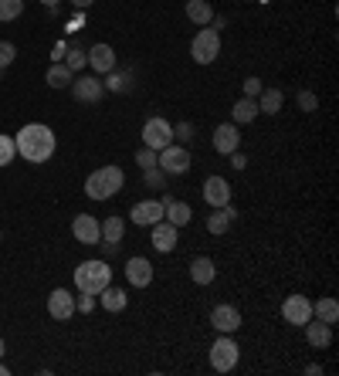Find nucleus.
<instances>
[{
	"label": "nucleus",
	"mask_w": 339,
	"mask_h": 376,
	"mask_svg": "<svg viewBox=\"0 0 339 376\" xmlns=\"http://www.w3.org/2000/svg\"><path fill=\"white\" fill-rule=\"evenodd\" d=\"M14 146H17V156L28 159V163H48L55 156V132L48 129L45 123H28L21 125V132L14 136Z\"/></svg>",
	"instance_id": "1"
},
{
	"label": "nucleus",
	"mask_w": 339,
	"mask_h": 376,
	"mask_svg": "<svg viewBox=\"0 0 339 376\" xmlns=\"http://www.w3.org/2000/svg\"><path fill=\"white\" fill-rule=\"evenodd\" d=\"M123 187H126L123 166H102V170L89 173V180H85V197H89V200H112Z\"/></svg>",
	"instance_id": "2"
},
{
	"label": "nucleus",
	"mask_w": 339,
	"mask_h": 376,
	"mask_svg": "<svg viewBox=\"0 0 339 376\" xmlns=\"http://www.w3.org/2000/svg\"><path fill=\"white\" fill-rule=\"evenodd\" d=\"M106 285H112V268L102 258H92V261H82L75 268V288L78 292H89V295H99Z\"/></svg>",
	"instance_id": "3"
},
{
	"label": "nucleus",
	"mask_w": 339,
	"mask_h": 376,
	"mask_svg": "<svg viewBox=\"0 0 339 376\" xmlns=\"http://www.w3.org/2000/svg\"><path fill=\"white\" fill-rule=\"evenodd\" d=\"M217 55H221V31H214L211 24L201 28V31L194 34V41H190V58L197 64H214Z\"/></svg>",
	"instance_id": "4"
},
{
	"label": "nucleus",
	"mask_w": 339,
	"mask_h": 376,
	"mask_svg": "<svg viewBox=\"0 0 339 376\" xmlns=\"http://www.w3.org/2000/svg\"><path fill=\"white\" fill-rule=\"evenodd\" d=\"M238 360H241V349L231 339V332H221L214 339V346H211V366H214L217 373H231L234 366H238Z\"/></svg>",
	"instance_id": "5"
},
{
	"label": "nucleus",
	"mask_w": 339,
	"mask_h": 376,
	"mask_svg": "<svg viewBox=\"0 0 339 376\" xmlns=\"http://www.w3.org/2000/svg\"><path fill=\"white\" fill-rule=\"evenodd\" d=\"M156 166L167 173V176H187L190 166H194V159H190V153H187V146L170 142L167 149H160V163H156Z\"/></svg>",
	"instance_id": "6"
},
{
	"label": "nucleus",
	"mask_w": 339,
	"mask_h": 376,
	"mask_svg": "<svg viewBox=\"0 0 339 376\" xmlns=\"http://www.w3.org/2000/svg\"><path fill=\"white\" fill-rule=\"evenodd\" d=\"M170 142H173V125L167 123V119H146V125H143V146H150V149H167Z\"/></svg>",
	"instance_id": "7"
},
{
	"label": "nucleus",
	"mask_w": 339,
	"mask_h": 376,
	"mask_svg": "<svg viewBox=\"0 0 339 376\" xmlns=\"http://www.w3.org/2000/svg\"><path fill=\"white\" fill-rule=\"evenodd\" d=\"M72 234H75L78 244H102V224H99V217H92V214H78L75 220H72Z\"/></svg>",
	"instance_id": "8"
},
{
	"label": "nucleus",
	"mask_w": 339,
	"mask_h": 376,
	"mask_svg": "<svg viewBox=\"0 0 339 376\" xmlns=\"http://www.w3.org/2000/svg\"><path fill=\"white\" fill-rule=\"evenodd\" d=\"M282 319H285L289 326H306L309 319H312V298L289 295L285 302H282Z\"/></svg>",
	"instance_id": "9"
},
{
	"label": "nucleus",
	"mask_w": 339,
	"mask_h": 376,
	"mask_svg": "<svg viewBox=\"0 0 339 376\" xmlns=\"http://www.w3.org/2000/svg\"><path fill=\"white\" fill-rule=\"evenodd\" d=\"M106 92V85L99 75H82V79H72V95H75V102H85V106H95L99 98Z\"/></svg>",
	"instance_id": "10"
},
{
	"label": "nucleus",
	"mask_w": 339,
	"mask_h": 376,
	"mask_svg": "<svg viewBox=\"0 0 339 376\" xmlns=\"http://www.w3.org/2000/svg\"><path fill=\"white\" fill-rule=\"evenodd\" d=\"M153 265H150V258H143V254H136V258H129L126 261V282L133 285V288H150L153 285Z\"/></svg>",
	"instance_id": "11"
},
{
	"label": "nucleus",
	"mask_w": 339,
	"mask_h": 376,
	"mask_svg": "<svg viewBox=\"0 0 339 376\" xmlns=\"http://www.w3.org/2000/svg\"><path fill=\"white\" fill-rule=\"evenodd\" d=\"M204 200H207V207H228L231 204V183L224 180V176H207L204 180Z\"/></svg>",
	"instance_id": "12"
},
{
	"label": "nucleus",
	"mask_w": 339,
	"mask_h": 376,
	"mask_svg": "<svg viewBox=\"0 0 339 376\" xmlns=\"http://www.w3.org/2000/svg\"><path fill=\"white\" fill-rule=\"evenodd\" d=\"M48 315L58 319V322L72 319V315H75V295H72L68 288H55V292L48 295Z\"/></svg>",
	"instance_id": "13"
},
{
	"label": "nucleus",
	"mask_w": 339,
	"mask_h": 376,
	"mask_svg": "<svg viewBox=\"0 0 339 376\" xmlns=\"http://www.w3.org/2000/svg\"><path fill=\"white\" fill-rule=\"evenodd\" d=\"M238 129L241 125H234V123H221L214 129V149L221 156H231L234 149H241V132Z\"/></svg>",
	"instance_id": "14"
},
{
	"label": "nucleus",
	"mask_w": 339,
	"mask_h": 376,
	"mask_svg": "<svg viewBox=\"0 0 339 376\" xmlns=\"http://www.w3.org/2000/svg\"><path fill=\"white\" fill-rule=\"evenodd\" d=\"M129 220L136 224V227H153L156 220H163V204L160 200H139V204H133V210H129Z\"/></svg>",
	"instance_id": "15"
},
{
	"label": "nucleus",
	"mask_w": 339,
	"mask_h": 376,
	"mask_svg": "<svg viewBox=\"0 0 339 376\" xmlns=\"http://www.w3.org/2000/svg\"><path fill=\"white\" fill-rule=\"evenodd\" d=\"M211 326L217 332H238L241 329V312H238V305H214L211 309Z\"/></svg>",
	"instance_id": "16"
},
{
	"label": "nucleus",
	"mask_w": 339,
	"mask_h": 376,
	"mask_svg": "<svg viewBox=\"0 0 339 376\" xmlns=\"http://www.w3.org/2000/svg\"><path fill=\"white\" fill-rule=\"evenodd\" d=\"M85 58H89V68H92L95 75H109L112 68H116V47L112 45H92L85 51Z\"/></svg>",
	"instance_id": "17"
},
{
	"label": "nucleus",
	"mask_w": 339,
	"mask_h": 376,
	"mask_svg": "<svg viewBox=\"0 0 339 376\" xmlns=\"http://www.w3.org/2000/svg\"><path fill=\"white\" fill-rule=\"evenodd\" d=\"M177 237H180V227H173L170 220H156L153 224V248L160 254H170L177 248Z\"/></svg>",
	"instance_id": "18"
},
{
	"label": "nucleus",
	"mask_w": 339,
	"mask_h": 376,
	"mask_svg": "<svg viewBox=\"0 0 339 376\" xmlns=\"http://www.w3.org/2000/svg\"><path fill=\"white\" fill-rule=\"evenodd\" d=\"M302 329H306V339H309V346H312V349H326V346L333 343V326H329V322L309 319Z\"/></svg>",
	"instance_id": "19"
},
{
	"label": "nucleus",
	"mask_w": 339,
	"mask_h": 376,
	"mask_svg": "<svg viewBox=\"0 0 339 376\" xmlns=\"http://www.w3.org/2000/svg\"><path fill=\"white\" fill-rule=\"evenodd\" d=\"M234 217H238V210H234L231 204L228 207H211V217H207V231L211 234H228L231 231Z\"/></svg>",
	"instance_id": "20"
},
{
	"label": "nucleus",
	"mask_w": 339,
	"mask_h": 376,
	"mask_svg": "<svg viewBox=\"0 0 339 376\" xmlns=\"http://www.w3.org/2000/svg\"><path fill=\"white\" fill-rule=\"evenodd\" d=\"M187 21L197 28H207L214 21V4L211 0H187Z\"/></svg>",
	"instance_id": "21"
},
{
	"label": "nucleus",
	"mask_w": 339,
	"mask_h": 376,
	"mask_svg": "<svg viewBox=\"0 0 339 376\" xmlns=\"http://www.w3.org/2000/svg\"><path fill=\"white\" fill-rule=\"evenodd\" d=\"M262 112H258V102L255 98H248V95H241L238 102H234V109H231V123L234 125H248V123H255Z\"/></svg>",
	"instance_id": "22"
},
{
	"label": "nucleus",
	"mask_w": 339,
	"mask_h": 376,
	"mask_svg": "<svg viewBox=\"0 0 339 376\" xmlns=\"http://www.w3.org/2000/svg\"><path fill=\"white\" fill-rule=\"evenodd\" d=\"M190 278H194V285H211L217 278V265L207 254H201V258L190 261Z\"/></svg>",
	"instance_id": "23"
},
{
	"label": "nucleus",
	"mask_w": 339,
	"mask_h": 376,
	"mask_svg": "<svg viewBox=\"0 0 339 376\" xmlns=\"http://www.w3.org/2000/svg\"><path fill=\"white\" fill-rule=\"evenodd\" d=\"M255 102H258V112H265V115H278L282 106H285V92H282V89H262V95H258Z\"/></svg>",
	"instance_id": "24"
},
{
	"label": "nucleus",
	"mask_w": 339,
	"mask_h": 376,
	"mask_svg": "<svg viewBox=\"0 0 339 376\" xmlns=\"http://www.w3.org/2000/svg\"><path fill=\"white\" fill-rule=\"evenodd\" d=\"M190 217H194V210H190V204H184V200H170V204L163 207V220H170L173 227H187Z\"/></svg>",
	"instance_id": "25"
},
{
	"label": "nucleus",
	"mask_w": 339,
	"mask_h": 376,
	"mask_svg": "<svg viewBox=\"0 0 339 376\" xmlns=\"http://www.w3.org/2000/svg\"><path fill=\"white\" fill-rule=\"evenodd\" d=\"M99 302H102L106 312H123L126 305H129V298H126L123 288H112V285H106V288L99 292Z\"/></svg>",
	"instance_id": "26"
},
{
	"label": "nucleus",
	"mask_w": 339,
	"mask_h": 376,
	"mask_svg": "<svg viewBox=\"0 0 339 376\" xmlns=\"http://www.w3.org/2000/svg\"><path fill=\"white\" fill-rule=\"evenodd\" d=\"M312 319L336 326L339 322V302L336 298H319V302H312Z\"/></svg>",
	"instance_id": "27"
},
{
	"label": "nucleus",
	"mask_w": 339,
	"mask_h": 376,
	"mask_svg": "<svg viewBox=\"0 0 339 376\" xmlns=\"http://www.w3.org/2000/svg\"><path fill=\"white\" fill-rule=\"evenodd\" d=\"M126 234V220L119 217V214H112V217L102 220V241H109V244H119Z\"/></svg>",
	"instance_id": "28"
},
{
	"label": "nucleus",
	"mask_w": 339,
	"mask_h": 376,
	"mask_svg": "<svg viewBox=\"0 0 339 376\" xmlns=\"http://www.w3.org/2000/svg\"><path fill=\"white\" fill-rule=\"evenodd\" d=\"M72 79H75V75L65 68V62H55L51 68H48V79L45 81L51 85V89H68V85H72Z\"/></svg>",
	"instance_id": "29"
},
{
	"label": "nucleus",
	"mask_w": 339,
	"mask_h": 376,
	"mask_svg": "<svg viewBox=\"0 0 339 376\" xmlns=\"http://www.w3.org/2000/svg\"><path fill=\"white\" fill-rule=\"evenodd\" d=\"M143 187H146V190H167V173L160 170V166L143 170Z\"/></svg>",
	"instance_id": "30"
},
{
	"label": "nucleus",
	"mask_w": 339,
	"mask_h": 376,
	"mask_svg": "<svg viewBox=\"0 0 339 376\" xmlns=\"http://www.w3.org/2000/svg\"><path fill=\"white\" fill-rule=\"evenodd\" d=\"M21 14H24V0H0V24L17 21Z\"/></svg>",
	"instance_id": "31"
},
{
	"label": "nucleus",
	"mask_w": 339,
	"mask_h": 376,
	"mask_svg": "<svg viewBox=\"0 0 339 376\" xmlns=\"http://www.w3.org/2000/svg\"><path fill=\"white\" fill-rule=\"evenodd\" d=\"M85 64H89V58H85L82 47H68V51H65V68H68L72 75H75L78 68H85Z\"/></svg>",
	"instance_id": "32"
},
{
	"label": "nucleus",
	"mask_w": 339,
	"mask_h": 376,
	"mask_svg": "<svg viewBox=\"0 0 339 376\" xmlns=\"http://www.w3.org/2000/svg\"><path fill=\"white\" fill-rule=\"evenodd\" d=\"M102 85H106L109 92H126V89H129L133 81H129V75H123V72H116V68H112V72L106 75V81H102Z\"/></svg>",
	"instance_id": "33"
},
{
	"label": "nucleus",
	"mask_w": 339,
	"mask_h": 376,
	"mask_svg": "<svg viewBox=\"0 0 339 376\" xmlns=\"http://www.w3.org/2000/svg\"><path fill=\"white\" fill-rule=\"evenodd\" d=\"M17 156V146H14V136H4L0 132V166H11Z\"/></svg>",
	"instance_id": "34"
},
{
	"label": "nucleus",
	"mask_w": 339,
	"mask_h": 376,
	"mask_svg": "<svg viewBox=\"0 0 339 376\" xmlns=\"http://www.w3.org/2000/svg\"><path fill=\"white\" fill-rule=\"evenodd\" d=\"M295 102H299V109H302V112H316V109H319V95L309 92V89H302V92L295 95Z\"/></svg>",
	"instance_id": "35"
},
{
	"label": "nucleus",
	"mask_w": 339,
	"mask_h": 376,
	"mask_svg": "<svg viewBox=\"0 0 339 376\" xmlns=\"http://www.w3.org/2000/svg\"><path fill=\"white\" fill-rule=\"evenodd\" d=\"M136 163H139V170H150V166H156L160 163V153L156 149H150V146H143L136 153Z\"/></svg>",
	"instance_id": "36"
},
{
	"label": "nucleus",
	"mask_w": 339,
	"mask_h": 376,
	"mask_svg": "<svg viewBox=\"0 0 339 376\" xmlns=\"http://www.w3.org/2000/svg\"><path fill=\"white\" fill-rule=\"evenodd\" d=\"M190 139H194V123H180V125H173V142L187 146Z\"/></svg>",
	"instance_id": "37"
},
{
	"label": "nucleus",
	"mask_w": 339,
	"mask_h": 376,
	"mask_svg": "<svg viewBox=\"0 0 339 376\" xmlns=\"http://www.w3.org/2000/svg\"><path fill=\"white\" fill-rule=\"evenodd\" d=\"M14 58H17V47L11 45V41H0V72H4L7 64H14Z\"/></svg>",
	"instance_id": "38"
},
{
	"label": "nucleus",
	"mask_w": 339,
	"mask_h": 376,
	"mask_svg": "<svg viewBox=\"0 0 339 376\" xmlns=\"http://www.w3.org/2000/svg\"><path fill=\"white\" fill-rule=\"evenodd\" d=\"M75 312H95V295H89V292H82V298L75 302Z\"/></svg>",
	"instance_id": "39"
},
{
	"label": "nucleus",
	"mask_w": 339,
	"mask_h": 376,
	"mask_svg": "<svg viewBox=\"0 0 339 376\" xmlns=\"http://www.w3.org/2000/svg\"><path fill=\"white\" fill-rule=\"evenodd\" d=\"M262 79H255V75H251V79H245V95L248 98H258V95H262Z\"/></svg>",
	"instance_id": "40"
},
{
	"label": "nucleus",
	"mask_w": 339,
	"mask_h": 376,
	"mask_svg": "<svg viewBox=\"0 0 339 376\" xmlns=\"http://www.w3.org/2000/svg\"><path fill=\"white\" fill-rule=\"evenodd\" d=\"M228 159H231V166H234V170H245V166H248V156L241 153V149H234V153H231Z\"/></svg>",
	"instance_id": "41"
},
{
	"label": "nucleus",
	"mask_w": 339,
	"mask_h": 376,
	"mask_svg": "<svg viewBox=\"0 0 339 376\" xmlns=\"http://www.w3.org/2000/svg\"><path fill=\"white\" fill-rule=\"evenodd\" d=\"M65 51H68V45L62 41V45H55V55H51V58H55V62H62V58H65Z\"/></svg>",
	"instance_id": "42"
},
{
	"label": "nucleus",
	"mask_w": 339,
	"mask_h": 376,
	"mask_svg": "<svg viewBox=\"0 0 339 376\" xmlns=\"http://www.w3.org/2000/svg\"><path fill=\"white\" fill-rule=\"evenodd\" d=\"M306 373H309V376H319V373H323V366H319V363H309Z\"/></svg>",
	"instance_id": "43"
},
{
	"label": "nucleus",
	"mask_w": 339,
	"mask_h": 376,
	"mask_svg": "<svg viewBox=\"0 0 339 376\" xmlns=\"http://www.w3.org/2000/svg\"><path fill=\"white\" fill-rule=\"evenodd\" d=\"M78 28H82V17H72V21H68V34H75Z\"/></svg>",
	"instance_id": "44"
},
{
	"label": "nucleus",
	"mask_w": 339,
	"mask_h": 376,
	"mask_svg": "<svg viewBox=\"0 0 339 376\" xmlns=\"http://www.w3.org/2000/svg\"><path fill=\"white\" fill-rule=\"evenodd\" d=\"M72 4H75L78 11H85V7H92V0H72Z\"/></svg>",
	"instance_id": "45"
},
{
	"label": "nucleus",
	"mask_w": 339,
	"mask_h": 376,
	"mask_svg": "<svg viewBox=\"0 0 339 376\" xmlns=\"http://www.w3.org/2000/svg\"><path fill=\"white\" fill-rule=\"evenodd\" d=\"M41 4H45V7H51V11H55V7H58V4H62V0H41Z\"/></svg>",
	"instance_id": "46"
},
{
	"label": "nucleus",
	"mask_w": 339,
	"mask_h": 376,
	"mask_svg": "<svg viewBox=\"0 0 339 376\" xmlns=\"http://www.w3.org/2000/svg\"><path fill=\"white\" fill-rule=\"evenodd\" d=\"M11 373V370H7V366H4V363H0V376H7Z\"/></svg>",
	"instance_id": "47"
},
{
	"label": "nucleus",
	"mask_w": 339,
	"mask_h": 376,
	"mask_svg": "<svg viewBox=\"0 0 339 376\" xmlns=\"http://www.w3.org/2000/svg\"><path fill=\"white\" fill-rule=\"evenodd\" d=\"M4 349H7V346H4V339H0V360H4Z\"/></svg>",
	"instance_id": "48"
},
{
	"label": "nucleus",
	"mask_w": 339,
	"mask_h": 376,
	"mask_svg": "<svg viewBox=\"0 0 339 376\" xmlns=\"http://www.w3.org/2000/svg\"><path fill=\"white\" fill-rule=\"evenodd\" d=\"M0 241H4V234H0Z\"/></svg>",
	"instance_id": "49"
}]
</instances>
